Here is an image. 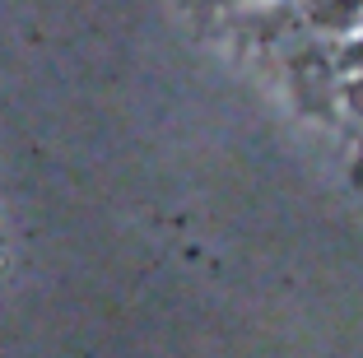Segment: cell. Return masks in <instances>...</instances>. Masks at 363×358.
<instances>
[{"label":"cell","instance_id":"obj_2","mask_svg":"<svg viewBox=\"0 0 363 358\" xmlns=\"http://www.w3.org/2000/svg\"><path fill=\"white\" fill-rule=\"evenodd\" d=\"M340 61H345V70H354V74L363 79V33H359V38H354V43L340 52Z\"/></svg>","mask_w":363,"mask_h":358},{"label":"cell","instance_id":"obj_1","mask_svg":"<svg viewBox=\"0 0 363 358\" xmlns=\"http://www.w3.org/2000/svg\"><path fill=\"white\" fill-rule=\"evenodd\" d=\"M298 14L321 33H350L363 23V0H294Z\"/></svg>","mask_w":363,"mask_h":358},{"label":"cell","instance_id":"obj_3","mask_svg":"<svg viewBox=\"0 0 363 358\" xmlns=\"http://www.w3.org/2000/svg\"><path fill=\"white\" fill-rule=\"evenodd\" d=\"M350 107H354V116H363V79H354V89H350Z\"/></svg>","mask_w":363,"mask_h":358}]
</instances>
